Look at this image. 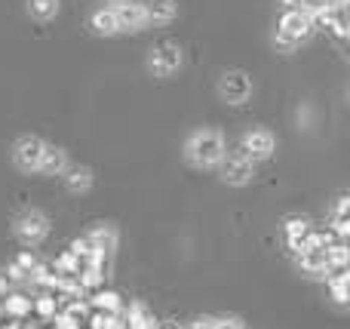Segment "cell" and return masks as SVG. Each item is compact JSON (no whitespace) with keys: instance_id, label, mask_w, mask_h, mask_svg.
<instances>
[{"instance_id":"1","label":"cell","mask_w":350,"mask_h":329,"mask_svg":"<svg viewBox=\"0 0 350 329\" xmlns=\"http://www.w3.org/2000/svg\"><path fill=\"white\" fill-rule=\"evenodd\" d=\"M224 139L218 133H212V129H203V133H193L191 142H187V160H191L193 166H200V170H206V166H218L224 157Z\"/></svg>"},{"instance_id":"2","label":"cell","mask_w":350,"mask_h":329,"mask_svg":"<svg viewBox=\"0 0 350 329\" xmlns=\"http://www.w3.org/2000/svg\"><path fill=\"white\" fill-rule=\"evenodd\" d=\"M310 31H314V18H310V12H286L283 18H280V28H277V40L283 43V47H295V43H301L304 37H310Z\"/></svg>"},{"instance_id":"3","label":"cell","mask_w":350,"mask_h":329,"mask_svg":"<svg viewBox=\"0 0 350 329\" xmlns=\"http://www.w3.org/2000/svg\"><path fill=\"white\" fill-rule=\"evenodd\" d=\"M218 166H221V179L228 185H246V182H252V176H255V163L243 151L224 154Z\"/></svg>"},{"instance_id":"4","label":"cell","mask_w":350,"mask_h":329,"mask_svg":"<svg viewBox=\"0 0 350 329\" xmlns=\"http://www.w3.org/2000/svg\"><path fill=\"white\" fill-rule=\"evenodd\" d=\"M43 148H46V142H40L37 135H25V139H18L16 148H12V157H16L18 170H25V172L40 170Z\"/></svg>"},{"instance_id":"5","label":"cell","mask_w":350,"mask_h":329,"mask_svg":"<svg viewBox=\"0 0 350 329\" xmlns=\"http://www.w3.org/2000/svg\"><path fill=\"white\" fill-rule=\"evenodd\" d=\"M49 231V222L43 213H37V209H31V213H25L22 219L16 222V234L25 240V244H40L43 237H46Z\"/></svg>"},{"instance_id":"6","label":"cell","mask_w":350,"mask_h":329,"mask_svg":"<svg viewBox=\"0 0 350 329\" xmlns=\"http://www.w3.org/2000/svg\"><path fill=\"white\" fill-rule=\"evenodd\" d=\"M240 151L246 154V157L252 160V163H255V160L271 157V154H273V135H271V133H265V129H252V133L243 135Z\"/></svg>"},{"instance_id":"7","label":"cell","mask_w":350,"mask_h":329,"mask_svg":"<svg viewBox=\"0 0 350 329\" xmlns=\"http://www.w3.org/2000/svg\"><path fill=\"white\" fill-rule=\"evenodd\" d=\"M120 320H123V329H157V317H154V314L148 311V305H142V302L123 305Z\"/></svg>"},{"instance_id":"8","label":"cell","mask_w":350,"mask_h":329,"mask_svg":"<svg viewBox=\"0 0 350 329\" xmlns=\"http://www.w3.org/2000/svg\"><path fill=\"white\" fill-rule=\"evenodd\" d=\"M31 295L22 293V289H12V293H6L3 299H0V305H3V317L6 320H28L31 317Z\"/></svg>"},{"instance_id":"9","label":"cell","mask_w":350,"mask_h":329,"mask_svg":"<svg viewBox=\"0 0 350 329\" xmlns=\"http://www.w3.org/2000/svg\"><path fill=\"white\" fill-rule=\"evenodd\" d=\"M114 18H117V28H129V31H139L142 25L148 22V12L142 3H120L114 10Z\"/></svg>"},{"instance_id":"10","label":"cell","mask_w":350,"mask_h":329,"mask_svg":"<svg viewBox=\"0 0 350 329\" xmlns=\"http://www.w3.org/2000/svg\"><path fill=\"white\" fill-rule=\"evenodd\" d=\"M92 311H102V314H120L123 311V299L114 293V289H98V293L86 295Z\"/></svg>"},{"instance_id":"11","label":"cell","mask_w":350,"mask_h":329,"mask_svg":"<svg viewBox=\"0 0 350 329\" xmlns=\"http://www.w3.org/2000/svg\"><path fill=\"white\" fill-rule=\"evenodd\" d=\"M151 65L157 68V71H163V74L175 71V68L181 65V49L175 47V43H160V47L154 49V59H151Z\"/></svg>"},{"instance_id":"12","label":"cell","mask_w":350,"mask_h":329,"mask_svg":"<svg viewBox=\"0 0 350 329\" xmlns=\"http://www.w3.org/2000/svg\"><path fill=\"white\" fill-rule=\"evenodd\" d=\"M298 265H301L310 277H329L326 250H304V252H298Z\"/></svg>"},{"instance_id":"13","label":"cell","mask_w":350,"mask_h":329,"mask_svg":"<svg viewBox=\"0 0 350 329\" xmlns=\"http://www.w3.org/2000/svg\"><path fill=\"white\" fill-rule=\"evenodd\" d=\"M86 237H90V244L96 246L102 256H108L111 259V252L117 250V231L111 225H98V228H92V231H86Z\"/></svg>"},{"instance_id":"14","label":"cell","mask_w":350,"mask_h":329,"mask_svg":"<svg viewBox=\"0 0 350 329\" xmlns=\"http://www.w3.org/2000/svg\"><path fill=\"white\" fill-rule=\"evenodd\" d=\"M68 170V157L62 148L55 145H46L43 148V157H40V172H46V176H62V172Z\"/></svg>"},{"instance_id":"15","label":"cell","mask_w":350,"mask_h":329,"mask_svg":"<svg viewBox=\"0 0 350 329\" xmlns=\"http://www.w3.org/2000/svg\"><path fill=\"white\" fill-rule=\"evenodd\" d=\"M326 283H329V293H332V299L338 302V305H347V302H350V277H347V268L329 271Z\"/></svg>"},{"instance_id":"16","label":"cell","mask_w":350,"mask_h":329,"mask_svg":"<svg viewBox=\"0 0 350 329\" xmlns=\"http://www.w3.org/2000/svg\"><path fill=\"white\" fill-rule=\"evenodd\" d=\"M249 90H252V86H249V77L246 74H228V77L221 80V92L224 96L230 98V102H243V98L249 96Z\"/></svg>"},{"instance_id":"17","label":"cell","mask_w":350,"mask_h":329,"mask_svg":"<svg viewBox=\"0 0 350 329\" xmlns=\"http://www.w3.org/2000/svg\"><path fill=\"white\" fill-rule=\"evenodd\" d=\"M310 234V222L308 219H289L283 225V237H286V244H289V250H298V244H301L304 237Z\"/></svg>"},{"instance_id":"18","label":"cell","mask_w":350,"mask_h":329,"mask_svg":"<svg viewBox=\"0 0 350 329\" xmlns=\"http://www.w3.org/2000/svg\"><path fill=\"white\" fill-rule=\"evenodd\" d=\"M62 176H65V185L71 191H90L92 188V172L86 170V166H68Z\"/></svg>"},{"instance_id":"19","label":"cell","mask_w":350,"mask_h":329,"mask_svg":"<svg viewBox=\"0 0 350 329\" xmlns=\"http://www.w3.org/2000/svg\"><path fill=\"white\" fill-rule=\"evenodd\" d=\"M145 12L154 22H170L175 16V3L172 0H151V6H145Z\"/></svg>"},{"instance_id":"20","label":"cell","mask_w":350,"mask_h":329,"mask_svg":"<svg viewBox=\"0 0 350 329\" xmlns=\"http://www.w3.org/2000/svg\"><path fill=\"white\" fill-rule=\"evenodd\" d=\"M123 320L120 314H102V311H92L90 320H86V329H120Z\"/></svg>"},{"instance_id":"21","label":"cell","mask_w":350,"mask_h":329,"mask_svg":"<svg viewBox=\"0 0 350 329\" xmlns=\"http://www.w3.org/2000/svg\"><path fill=\"white\" fill-rule=\"evenodd\" d=\"M92 28L98 31V34H117V18H114V10H98L96 16H92Z\"/></svg>"},{"instance_id":"22","label":"cell","mask_w":350,"mask_h":329,"mask_svg":"<svg viewBox=\"0 0 350 329\" xmlns=\"http://www.w3.org/2000/svg\"><path fill=\"white\" fill-rule=\"evenodd\" d=\"M53 271H59V274H74V277H77V271H80L77 256H74L71 250H65V252H62V256L53 262Z\"/></svg>"},{"instance_id":"23","label":"cell","mask_w":350,"mask_h":329,"mask_svg":"<svg viewBox=\"0 0 350 329\" xmlns=\"http://www.w3.org/2000/svg\"><path fill=\"white\" fill-rule=\"evenodd\" d=\"M28 10L34 12L37 18H49L59 10V0H28Z\"/></svg>"},{"instance_id":"24","label":"cell","mask_w":350,"mask_h":329,"mask_svg":"<svg viewBox=\"0 0 350 329\" xmlns=\"http://www.w3.org/2000/svg\"><path fill=\"white\" fill-rule=\"evenodd\" d=\"M212 329H246L240 317H212Z\"/></svg>"},{"instance_id":"25","label":"cell","mask_w":350,"mask_h":329,"mask_svg":"<svg viewBox=\"0 0 350 329\" xmlns=\"http://www.w3.org/2000/svg\"><path fill=\"white\" fill-rule=\"evenodd\" d=\"M49 326H53V329H83V326L77 324V320H71L68 314H62V311L55 314L53 320H49Z\"/></svg>"},{"instance_id":"26","label":"cell","mask_w":350,"mask_h":329,"mask_svg":"<svg viewBox=\"0 0 350 329\" xmlns=\"http://www.w3.org/2000/svg\"><path fill=\"white\" fill-rule=\"evenodd\" d=\"M16 265H18V268H22V271H25V274H31V271H34V268H37V259H34V256H31V252H22V256H18V259H16Z\"/></svg>"},{"instance_id":"27","label":"cell","mask_w":350,"mask_h":329,"mask_svg":"<svg viewBox=\"0 0 350 329\" xmlns=\"http://www.w3.org/2000/svg\"><path fill=\"white\" fill-rule=\"evenodd\" d=\"M347 209H350V200H347V197H338V207H335V219H347Z\"/></svg>"},{"instance_id":"28","label":"cell","mask_w":350,"mask_h":329,"mask_svg":"<svg viewBox=\"0 0 350 329\" xmlns=\"http://www.w3.org/2000/svg\"><path fill=\"white\" fill-rule=\"evenodd\" d=\"M286 3V12H301L304 10V0H283Z\"/></svg>"},{"instance_id":"29","label":"cell","mask_w":350,"mask_h":329,"mask_svg":"<svg viewBox=\"0 0 350 329\" xmlns=\"http://www.w3.org/2000/svg\"><path fill=\"white\" fill-rule=\"evenodd\" d=\"M157 329H181L175 320H166V324H157Z\"/></svg>"},{"instance_id":"30","label":"cell","mask_w":350,"mask_h":329,"mask_svg":"<svg viewBox=\"0 0 350 329\" xmlns=\"http://www.w3.org/2000/svg\"><path fill=\"white\" fill-rule=\"evenodd\" d=\"M120 329H123V326H120Z\"/></svg>"}]
</instances>
